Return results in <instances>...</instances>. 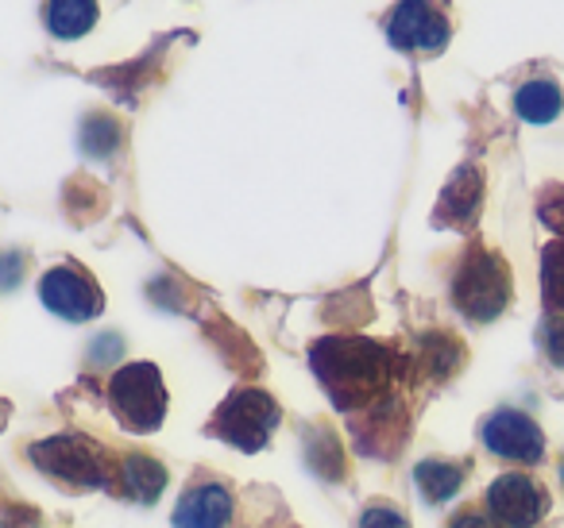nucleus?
Wrapping results in <instances>:
<instances>
[{"label":"nucleus","instance_id":"f8f14e48","mask_svg":"<svg viewBox=\"0 0 564 528\" xmlns=\"http://www.w3.org/2000/svg\"><path fill=\"white\" fill-rule=\"evenodd\" d=\"M479 205H484V174H479V166H460L441 194L433 220L448 228H471L479 217Z\"/></svg>","mask_w":564,"mask_h":528},{"label":"nucleus","instance_id":"4468645a","mask_svg":"<svg viewBox=\"0 0 564 528\" xmlns=\"http://www.w3.org/2000/svg\"><path fill=\"white\" fill-rule=\"evenodd\" d=\"M564 109V89L553 78H530L518 86L514 112L525 124H553Z\"/></svg>","mask_w":564,"mask_h":528},{"label":"nucleus","instance_id":"9b49d317","mask_svg":"<svg viewBox=\"0 0 564 528\" xmlns=\"http://www.w3.org/2000/svg\"><path fill=\"white\" fill-rule=\"evenodd\" d=\"M232 517V494L220 482H197L174 509V528H225Z\"/></svg>","mask_w":564,"mask_h":528},{"label":"nucleus","instance_id":"2eb2a0df","mask_svg":"<svg viewBox=\"0 0 564 528\" xmlns=\"http://www.w3.org/2000/svg\"><path fill=\"white\" fill-rule=\"evenodd\" d=\"M117 479H120V490H124L132 502L151 505L159 494H163V486H166V466L155 463L151 455H140V451H135V455L120 459Z\"/></svg>","mask_w":564,"mask_h":528},{"label":"nucleus","instance_id":"6e6552de","mask_svg":"<svg viewBox=\"0 0 564 528\" xmlns=\"http://www.w3.org/2000/svg\"><path fill=\"white\" fill-rule=\"evenodd\" d=\"M487 509L502 528H533L549 513V490L530 474L507 471L487 490Z\"/></svg>","mask_w":564,"mask_h":528},{"label":"nucleus","instance_id":"1a4fd4ad","mask_svg":"<svg viewBox=\"0 0 564 528\" xmlns=\"http://www.w3.org/2000/svg\"><path fill=\"white\" fill-rule=\"evenodd\" d=\"M479 440L491 455L510 459V463H538L545 455V436H541L538 420L518 409L491 413L479 428Z\"/></svg>","mask_w":564,"mask_h":528},{"label":"nucleus","instance_id":"4be33fe9","mask_svg":"<svg viewBox=\"0 0 564 528\" xmlns=\"http://www.w3.org/2000/svg\"><path fill=\"white\" fill-rule=\"evenodd\" d=\"M448 528H502V525L487 517V513H479V509H464V513H456Z\"/></svg>","mask_w":564,"mask_h":528},{"label":"nucleus","instance_id":"ddd939ff","mask_svg":"<svg viewBox=\"0 0 564 528\" xmlns=\"http://www.w3.org/2000/svg\"><path fill=\"white\" fill-rule=\"evenodd\" d=\"M97 16H101L97 0H47V4H43V24H47V32L66 43L94 32Z\"/></svg>","mask_w":564,"mask_h":528},{"label":"nucleus","instance_id":"9d476101","mask_svg":"<svg viewBox=\"0 0 564 528\" xmlns=\"http://www.w3.org/2000/svg\"><path fill=\"white\" fill-rule=\"evenodd\" d=\"M356 448L368 455H391L399 451L402 432H406V413L394 402H376L356 417Z\"/></svg>","mask_w":564,"mask_h":528},{"label":"nucleus","instance_id":"f03ea898","mask_svg":"<svg viewBox=\"0 0 564 528\" xmlns=\"http://www.w3.org/2000/svg\"><path fill=\"white\" fill-rule=\"evenodd\" d=\"M514 294V278H510V263L491 248H468L453 274V305L476 324L502 317Z\"/></svg>","mask_w":564,"mask_h":528},{"label":"nucleus","instance_id":"0eeeda50","mask_svg":"<svg viewBox=\"0 0 564 528\" xmlns=\"http://www.w3.org/2000/svg\"><path fill=\"white\" fill-rule=\"evenodd\" d=\"M40 301L47 305L55 317L70 320V324H86V320L101 317V309H105V294L94 282V274H86L74 263L51 266V271L43 274Z\"/></svg>","mask_w":564,"mask_h":528},{"label":"nucleus","instance_id":"f257e3e1","mask_svg":"<svg viewBox=\"0 0 564 528\" xmlns=\"http://www.w3.org/2000/svg\"><path fill=\"white\" fill-rule=\"evenodd\" d=\"M394 363L399 359L383 343L360 340V336H329L310 348V366L317 382L325 386L329 402L345 413H364L383 402L394 378Z\"/></svg>","mask_w":564,"mask_h":528},{"label":"nucleus","instance_id":"a211bd4d","mask_svg":"<svg viewBox=\"0 0 564 528\" xmlns=\"http://www.w3.org/2000/svg\"><path fill=\"white\" fill-rule=\"evenodd\" d=\"M306 459L317 474H325V479H333V482L345 474V451H340V443L333 440V432H325V428L306 440Z\"/></svg>","mask_w":564,"mask_h":528},{"label":"nucleus","instance_id":"7ed1b4c3","mask_svg":"<svg viewBox=\"0 0 564 528\" xmlns=\"http://www.w3.org/2000/svg\"><path fill=\"white\" fill-rule=\"evenodd\" d=\"M32 463L40 466L43 474L66 482V486L78 490H97L109 486V479L117 471L109 466V455H105L101 443H94L89 436H51V440L32 443Z\"/></svg>","mask_w":564,"mask_h":528},{"label":"nucleus","instance_id":"412c9836","mask_svg":"<svg viewBox=\"0 0 564 528\" xmlns=\"http://www.w3.org/2000/svg\"><path fill=\"white\" fill-rule=\"evenodd\" d=\"M20 278H24V255L20 251L0 255V289H17Z\"/></svg>","mask_w":564,"mask_h":528},{"label":"nucleus","instance_id":"39448f33","mask_svg":"<svg viewBox=\"0 0 564 528\" xmlns=\"http://www.w3.org/2000/svg\"><path fill=\"white\" fill-rule=\"evenodd\" d=\"M387 43L402 55H437L453 40V24L448 12L441 9L437 0H399L387 12Z\"/></svg>","mask_w":564,"mask_h":528},{"label":"nucleus","instance_id":"5701e85b","mask_svg":"<svg viewBox=\"0 0 564 528\" xmlns=\"http://www.w3.org/2000/svg\"><path fill=\"white\" fill-rule=\"evenodd\" d=\"M561 482H564V459H561Z\"/></svg>","mask_w":564,"mask_h":528},{"label":"nucleus","instance_id":"6ab92c4d","mask_svg":"<svg viewBox=\"0 0 564 528\" xmlns=\"http://www.w3.org/2000/svg\"><path fill=\"white\" fill-rule=\"evenodd\" d=\"M541 351H545V359L556 366V371H564V312H549L545 320H541Z\"/></svg>","mask_w":564,"mask_h":528},{"label":"nucleus","instance_id":"423d86ee","mask_svg":"<svg viewBox=\"0 0 564 528\" xmlns=\"http://www.w3.org/2000/svg\"><path fill=\"white\" fill-rule=\"evenodd\" d=\"M279 425V405L263 389H236L213 417V432L240 451H259Z\"/></svg>","mask_w":564,"mask_h":528},{"label":"nucleus","instance_id":"f3484780","mask_svg":"<svg viewBox=\"0 0 564 528\" xmlns=\"http://www.w3.org/2000/svg\"><path fill=\"white\" fill-rule=\"evenodd\" d=\"M541 294L553 312H564V240L545 243L541 251Z\"/></svg>","mask_w":564,"mask_h":528},{"label":"nucleus","instance_id":"20e7f679","mask_svg":"<svg viewBox=\"0 0 564 528\" xmlns=\"http://www.w3.org/2000/svg\"><path fill=\"white\" fill-rule=\"evenodd\" d=\"M109 405L128 432H155L166 417V386L155 363H128L109 378Z\"/></svg>","mask_w":564,"mask_h":528},{"label":"nucleus","instance_id":"dca6fc26","mask_svg":"<svg viewBox=\"0 0 564 528\" xmlns=\"http://www.w3.org/2000/svg\"><path fill=\"white\" fill-rule=\"evenodd\" d=\"M414 486L430 505H441L456 497V490L464 486V471L453 463H441V459H425V463L414 466Z\"/></svg>","mask_w":564,"mask_h":528},{"label":"nucleus","instance_id":"aec40b11","mask_svg":"<svg viewBox=\"0 0 564 528\" xmlns=\"http://www.w3.org/2000/svg\"><path fill=\"white\" fill-rule=\"evenodd\" d=\"M360 528H410V525L399 509H391V505H371V509L360 517Z\"/></svg>","mask_w":564,"mask_h":528}]
</instances>
